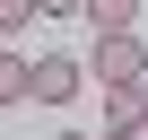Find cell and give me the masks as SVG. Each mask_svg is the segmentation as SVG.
<instances>
[{
	"instance_id": "1",
	"label": "cell",
	"mask_w": 148,
	"mask_h": 140,
	"mask_svg": "<svg viewBox=\"0 0 148 140\" xmlns=\"http://www.w3.org/2000/svg\"><path fill=\"white\" fill-rule=\"evenodd\" d=\"M96 88H148V44L139 35H113V44H96V70H87Z\"/></svg>"
},
{
	"instance_id": "2",
	"label": "cell",
	"mask_w": 148,
	"mask_h": 140,
	"mask_svg": "<svg viewBox=\"0 0 148 140\" xmlns=\"http://www.w3.org/2000/svg\"><path fill=\"white\" fill-rule=\"evenodd\" d=\"M79 88H87V70L70 61V53H44V61H35V79H26V96H35V105H70Z\"/></svg>"
},
{
	"instance_id": "3",
	"label": "cell",
	"mask_w": 148,
	"mask_h": 140,
	"mask_svg": "<svg viewBox=\"0 0 148 140\" xmlns=\"http://www.w3.org/2000/svg\"><path fill=\"white\" fill-rule=\"evenodd\" d=\"M79 18L96 26V44H113V35H139V0H79Z\"/></svg>"
},
{
	"instance_id": "4",
	"label": "cell",
	"mask_w": 148,
	"mask_h": 140,
	"mask_svg": "<svg viewBox=\"0 0 148 140\" xmlns=\"http://www.w3.org/2000/svg\"><path fill=\"white\" fill-rule=\"evenodd\" d=\"M105 123L122 140H148V88H105Z\"/></svg>"
},
{
	"instance_id": "5",
	"label": "cell",
	"mask_w": 148,
	"mask_h": 140,
	"mask_svg": "<svg viewBox=\"0 0 148 140\" xmlns=\"http://www.w3.org/2000/svg\"><path fill=\"white\" fill-rule=\"evenodd\" d=\"M26 79H35V61H18V53H0V105H26Z\"/></svg>"
},
{
	"instance_id": "6",
	"label": "cell",
	"mask_w": 148,
	"mask_h": 140,
	"mask_svg": "<svg viewBox=\"0 0 148 140\" xmlns=\"http://www.w3.org/2000/svg\"><path fill=\"white\" fill-rule=\"evenodd\" d=\"M26 18H44V9H35V0H0V35H18Z\"/></svg>"
},
{
	"instance_id": "7",
	"label": "cell",
	"mask_w": 148,
	"mask_h": 140,
	"mask_svg": "<svg viewBox=\"0 0 148 140\" xmlns=\"http://www.w3.org/2000/svg\"><path fill=\"white\" fill-rule=\"evenodd\" d=\"M52 140H87V131H52Z\"/></svg>"
},
{
	"instance_id": "8",
	"label": "cell",
	"mask_w": 148,
	"mask_h": 140,
	"mask_svg": "<svg viewBox=\"0 0 148 140\" xmlns=\"http://www.w3.org/2000/svg\"><path fill=\"white\" fill-rule=\"evenodd\" d=\"M105 140H122V131H105Z\"/></svg>"
}]
</instances>
